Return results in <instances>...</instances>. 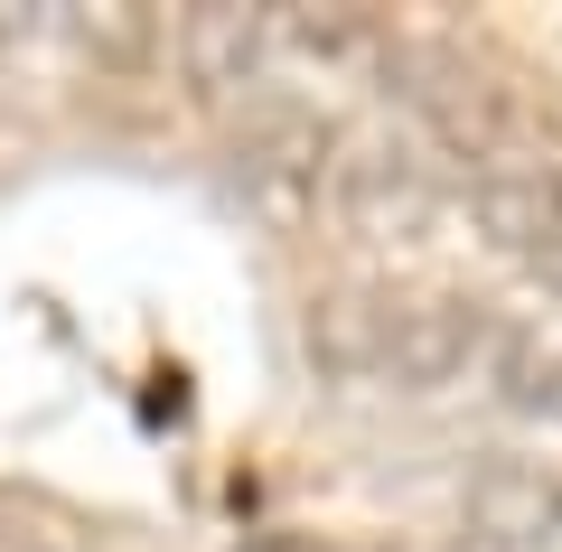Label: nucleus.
I'll return each mask as SVG.
<instances>
[{
    "label": "nucleus",
    "instance_id": "1",
    "mask_svg": "<svg viewBox=\"0 0 562 552\" xmlns=\"http://www.w3.org/2000/svg\"><path fill=\"white\" fill-rule=\"evenodd\" d=\"M254 552H328V543H310V533H272V543H254Z\"/></svg>",
    "mask_w": 562,
    "mask_h": 552
}]
</instances>
